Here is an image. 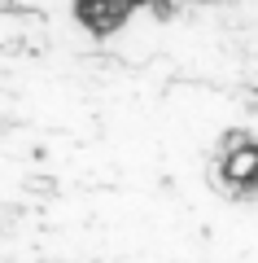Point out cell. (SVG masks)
Masks as SVG:
<instances>
[{"label":"cell","mask_w":258,"mask_h":263,"mask_svg":"<svg viewBox=\"0 0 258 263\" xmlns=\"http://www.w3.org/2000/svg\"><path fill=\"white\" fill-rule=\"evenodd\" d=\"M214 176L228 189H254L258 184V141H249L245 132H232L228 141L219 145V158H214Z\"/></svg>","instance_id":"1"},{"label":"cell","mask_w":258,"mask_h":263,"mask_svg":"<svg viewBox=\"0 0 258 263\" xmlns=\"http://www.w3.org/2000/svg\"><path fill=\"white\" fill-rule=\"evenodd\" d=\"M136 5H140V0H74V13H79V22L88 31L110 35V31H118L123 22L131 18Z\"/></svg>","instance_id":"2"}]
</instances>
